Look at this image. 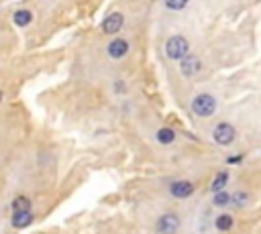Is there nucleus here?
Masks as SVG:
<instances>
[{
    "instance_id": "nucleus-14",
    "label": "nucleus",
    "mask_w": 261,
    "mask_h": 234,
    "mask_svg": "<svg viewBox=\"0 0 261 234\" xmlns=\"http://www.w3.org/2000/svg\"><path fill=\"white\" fill-rule=\"evenodd\" d=\"M226 181H228V173L220 171V173L216 175V179L212 181V191H220V189L226 185Z\"/></svg>"
},
{
    "instance_id": "nucleus-13",
    "label": "nucleus",
    "mask_w": 261,
    "mask_h": 234,
    "mask_svg": "<svg viewBox=\"0 0 261 234\" xmlns=\"http://www.w3.org/2000/svg\"><path fill=\"white\" fill-rule=\"evenodd\" d=\"M216 228L218 230H230L232 228V216H228V214H222V216H218L216 218Z\"/></svg>"
},
{
    "instance_id": "nucleus-11",
    "label": "nucleus",
    "mask_w": 261,
    "mask_h": 234,
    "mask_svg": "<svg viewBox=\"0 0 261 234\" xmlns=\"http://www.w3.org/2000/svg\"><path fill=\"white\" fill-rule=\"evenodd\" d=\"M12 18H14V24H18V26H27V24L33 20V14H31L29 10H16Z\"/></svg>"
},
{
    "instance_id": "nucleus-16",
    "label": "nucleus",
    "mask_w": 261,
    "mask_h": 234,
    "mask_svg": "<svg viewBox=\"0 0 261 234\" xmlns=\"http://www.w3.org/2000/svg\"><path fill=\"white\" fill-rule=\"evenodd\" d=\"M230 201H234V203H245L247 201V193H243V191H237L234 195H230Z\"/></svg>"
},
{
    "instance_id": "nucleus-6",
    "label": "nucleus",
    "mask_w": 261,
    "mask_h": 234,
    "mask_svg": "<svg viewBox=\"0 0 261 234\" xmlns=\"http://www.w3.org/2000/svg\"><path fill=\"white\" fill-rule=\"evenodd\" d=\"M169 191H171L173 197H177V199H186V197H190V195L194 193V185H192L190 181H175V183H171Z\"/></svg>"
},
{
    "instance_id": "nucleus-19",
    "label": "nucleus",
    "mask_w": 261,
    "mask_h": 234,
    "mask_svg": "<svg viewBox=\"0 0 261 234\" xmlns=\"http://www.w3.org/2000/svg\"><path fill=\"white\" fill-rule=\"evenodd\" d=\"M0 102H2V92H0Z\"/></svg>"
},
{
    "instance_id": "nucleus-17",
    "label": "nucleus",
    "mask_w": 261,
    "mask_h": 234,
    "mask_svg": "<svg viewBox=\"0 0 261 234\" xmlns=\"http://www.w3.org/2000/svg\"><path fill=\"white\" fill-rule=\"evenodd\" d=\"M165 6L167 8H173V10H179V8L186 6V2H165Z\"/></svg>"
},
{
    "instance_id": "nucleus-4",
    "label": "nucleus",
    "mask_w": 261,
    "mask_h": 234,
    "mask_svg": "<svg viewBox=\"0 0 261 234\" xmlns=\"http://www.w3.org/2000/svg\"><path fill=\"white\" fill-rule=\"evenodd\" d=\"M214 140L218 144H230L234 140V128L228 124V122H220L216 128H214Z\"/></svg>"
},
{
    "instance_id": "nucleus-2",
    "label": "nucleus",
    "mask_w": 261,
    "mask_h": 234,
    "mask_svg": "<svg viewBox=\"0 0 261 234\" xmlns=\"http://www.w3.org/2000/svg\"><path fill=\"white\" fill-rule=\"evenodd\" d=\"M188 51H190V45H188V41H186L184 37H179V35L171 37V39L165 43V53H167V57H171V59H184V57L188 55Z\"/></svg>"
},
{
    "instance_id": "nucleus-9",
    "label": "nucleus",
    "mask_w": 261,
    "mask_h": 234,
    "mask_svg": "<svg viewBox=\"0 0 261 234\" xmlns=\"http://www.w3.org/2000/svg\"><path fill=\"white\" fill-rule=\"evenodd\" d=\"M33 222V214L31 212H14L10 218V224L14 228H27Z\"/></svg>"
},
{
    "instance_id": "nucleus-10",
    "label": "nucleus",
    "mask_w": 261,
    "mask_h": 234,
    "mask_svg": "<svg viewBox=\"0 0 261 234\" xmlns=\"http://www.w3.org/2000/svg\"><path fill=\"white\" fill-rule=\"evenodd\" d=\"M12 210L14 212H31V199L27 195H16L12 199Z\"/></svg>"
},
{
    "instance_id": "nucleus-1",
    "label": "nucleus",
    "mask_w": 261,
    "mask_h": 234,
    "mask_svg": "<svg viewBox=\"0 0 261 234\" xmlns=\"http://www.w3.org/2000/svg\"><path fill=\"white\" fill-rule=\"evenodd\" d=\"M192 110H194L196 116L208 118V116H212L214 110H216V100H214L210 94H198V96L194 98V102H192Z\"/></svg>"
},
{
    "instance_id": "nucleus-7",
    "label": "nucleus",
    "mask_w": 261,
    "mask_h": 234,
    "mask_svg": "<svg viewBox=\"0 0 261 234\" xmlns=\"http://www.w3.org/2000/svg\"><path fill=\"white\" fill-rule=\"evenodd\" d=\"M128 53V43L124 39H114L110 45H108V55L112 59H118V57H124Z\"/></svg>"
},
{
    "instance_id": "nucleus-8",
    "label": "nucleus",
    "mask_w": 261,
    "mask_h": 234,
    "mask_svg": "<svg viewBox=\"0 0 261 234\" xmlns=\"http://www.w3.org/2000/svg\"><path fill=\"white\" fill-rule=\"evenodd\" d=\"M181 71H184V75H196L198 71H200V59L198 57H184V61H181Z\"/></svg>"
},
{
    "instance_id": "nucleus-18",
    "label": "nucleus",
    "mask_w": 261,
    "mask_h": 234,
    "mask_svg": "<svg viewBox=\"0 0 261 234\" xmlns=\"http://www.w3.org/2000/svg\"><path fill=\"white\" fill-rule=\"evenodd\" d=\"M241 159H243V157H241V155H237V157H230V159H228L226 163H239Z\"/></svg>"
},
{
    "instance_id": "nucleus-5",
    "label": "nucleus",
    "mask_w": 261,
    "mask_h": 234,
    "mask_svg": "<svg viewBox=\"0 0 261 234\" xmlns=\"http://www.w3.org/2000/svg\"><path fill=\"white\" fill-rule=\"evenodd\" d=\"M120 26H122V14H120V12H112V14H108V16L104 18V22H102V31H104L106 35H114V33H118Z\"/></svg>"
},
{
    "instance_id": "nucleus-3",
    "label": "nucleus",
    "mask_w": 261,
    "mask_h": 234,
    "mask_svg": "<svg viewBox=\"0 0 261 234\" xmlns=\"http://www.w3.org/2000/svg\"><path fill=\"white\" fill-rule=\"evenodd\" d=\"M179 228V218L175 214H163L157 220V232L159 234H175Z\"/></svg>"
},
{
    "instance_id": "nucleus-12",
    "label": "nucleus",
    "mask_w": 261,
    "mask_h": 234,
    "mask_svg": "<svg viewBox=\"0 0 261 234\" xmlns=\"http://www.w3.org/2000/svg\"><path fill=\"white\" fill-rule=\"evenodd\" d=\"M173 138H175V134H173L171 128H159V130H157V140H159V142L169 144V142H173Z\"/></svg>"
},
{
    "instance_id": "nucleus-15",
    "label": "nucleus",
    "mask_w": 261,
    "mask_h": 234,
    "mask_svg": "<svg viewBox=\"0 0 261 234\" xmlns=\"http://www.w3.org/2000/svg\"><path fill=\"white\" fill-rule=\"evenodd\" d=\"M212 201H214V206H226L230 201V195L226 191H216V195L212 197Z\"/></svg>"
}]
</instances>
